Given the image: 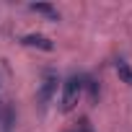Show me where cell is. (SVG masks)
Returning a JSON list of instances; mask_svg holds the SVG:
<instances>
[{"mask_svg":"<svg viewBox=\"0 0 132 132\" xmlns=\"http://www.w3.org/2000/svg\"><path fill=\"white\" fill-rule=\"evenodd\" d=\"M114 68H117L119 78H122L124 83H129V86H132V68H129V65H127L124 60H117V62H114Z\"/></svg>","mask_w":132,"mask_h":132,"instance_id":"cell-5","label":"cell"},{"mask_svg":"<svg viewBox=\"0 0 132 132\" xmlns=\"http://www.w3.org/2000/svg\"><path fill=\"white\" fill-rule=\"evenodd\" d=\"M21 44H26V47H39V49H44V52H52V49H54L52 39H47V36H42V34H26V36H21Z\"/></svg>","mask_w":132,"mask_h":132,"instance_id":"cell-3","label":"cell"},{"mask_svg":"<svg viewBox=\"0 0 132 132\" xmlns=\"http://www.w3.org/2000/svg\"><path fill=\"white\" fill-rule=\"evenodd\" d=\"M54 93H57V75L54 73H47L42 78V88H39V104H42V109H47L52 104Z\"/></svg>","mask_w":132,"mask_h":132,"instance_id":"cell-2","label":"cell"},{"mask_svg":"<svg viewBox=\"0 0 132 132\" xmlns=\"http://www.w3.org/2000/svg\"><path fill=\"white\" fill-rule=\"evenodd\" d=\"M34 13H44L47 18H52V21H57L60 18V13H57V8H52V5H47V3H31L29 5Z\"/></svg>","mask_w":132,"mask_h":132,"instance_id":"cell-4","label":"cell"},{"mask_svg":"<svg viewBox=\"0 0 132 132\" xmlns=\"http://www.w3.org/2000/svg\"><path fill=\"white\" fill-rule=\"evenodd\" d=\"M83 88H86V83H83L78 75H73V78H68V80L62 83V111H70V109L78 104Z\"/></svg>","mask_w":132,"mask_h":132,"instance_id":"cell-1","label":"cell"}]
</instances>
